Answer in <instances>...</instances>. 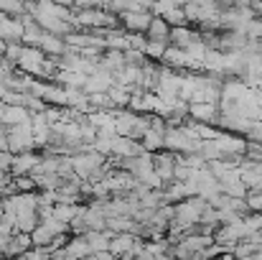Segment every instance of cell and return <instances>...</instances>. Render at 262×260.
<instances>
[{"instance_id":"cell-1","label":"cell","mask_w":262,"mask_h":260,"mask_svg":"<svg viewBox=\"0 0 262 260\" xmlns=\"http://www.w3.org/2000/svg\"><path fill=\"white\" fill-rule=\"evenodd\" d=\"M196 123H204V125H211L219 120V107L214 102H191L188 110H186Z\"/></svg>"},{"instance_id":"cell-2","label":"cell","mask_w":262,"mask_h":260,"mask_svg":"<svg viewBox=\"0 0 262 260\" xmlns=\"http://www.w3.org/2000/svg\"><path fill=\"white\" fill-rule=\"evenodd\" d=\"M168 38H171V26L163 21V18H153L150 21V26H148V41L150 44H168Z\"/></svg>"},{"instance_id":"cell-3","label":"cell","mask_w":262,"mask_h":260,"mask_svg":"<svg viewBox=\"0 0 262 260\" xmlns=\"http://www.w3.org/2000/svg\"><path fill=\"white\" fill-rule=\"evenodd\" d=\"M150 15H145V13H130V15H125V23H127V28L130 31H148V26H150Z\"/></svg>"},{"instance_id":"cell-4","label":"cell","mask_w":262,"mask_h":260,"mask_svg":"<svg viewBox=\"0 0 262 260\" xmlns=\"http://www.w3.org/2000/svg\"><path fill=\"white\" fill-rule=\"evenodd\" d=\"M28 245H31V237H28V235H20V237L10 240V245H8V255H20Z\"/></svg>"},{"instance_id":"cell-5","label":"cell","mask_w":262,"mask_h":260,"mask_svg":"<svg viewBox=\"0 0 262 260\" xmlns=\"http://www.w3.org/2000/svg\"><path fill=\"white\" fill-rule=\"evenodd\" d=\"M0 5H5V10H18V3H10V0H0Z\"/></svg>"}]
</instances>
